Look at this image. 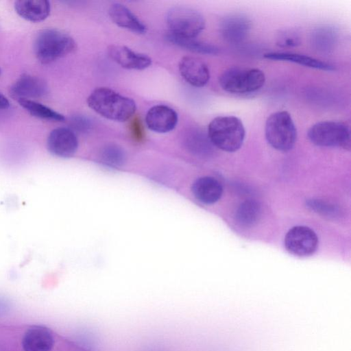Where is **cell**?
Here are the masks:
<instances>
[{"instance_id": "19", "label": "cell", "mask_w": 351, "mask_h": 351, "mask_svg": "<svg viewBox=\"0 0 351 351\" xmlns=\"http://www.w3.org/2000/svg\"><path fill=\"white\" fill-rule=\"evenodd\" d=\"M264 57L267 59L272 60L291 62L310 68L320 69L323 71H333L335 69V66L330 63L306 55L295 53L269 52L265 53Z\"/></svg>"}, {"instance_id": "16", "label": "cell", "mask_w": 351, "mask_h": 351, "mask_svg": "<svg viewBox=\"0 0 351 351\" xmlns=\"http://www.w3.org/2000/svg\"><path fill=\"white\" fill-rule=\"evenodd\" d=\"M192 192L199 202L212 204L221 198L223 187L221 183L213 177L204 176L197 179L192 186Z\"/></svg>"}, {"instance_id": "2", "label": "cell", "mask_w": 351, "mask_h": 351, "mask_svg": "<svg viewBox=\"0 0 351 351\" xmlns=\"http://www.w3.org/2000/svg\"><path fill=\"white\" fill-rule=\"evenodd\" d=\"M207 136L211 144L228 152L242 146L245 130L242 121L235 116H219L209 123Z\"/></svg>"}, {"instance_id": "18", "label": "cell", "mask_w": 351, "mask_h": 351, "mask_svg": "<svg viewBox=\"0 0 351 351\" xmlns=\"http://www.w3.org/2000/svg\"><path fill=\"white\" fill-rule=\"evenodd\" d=\"M17 14L25 20L39 22L50 13V3L47 0H19L14 3Z\"/></svg>"}, {"instance_id": "12", "label": "cell", "mask_w": 351, "mask_h": 351, "mask_svg": "<svg viewBox=\"0 0 351 351\" xmlns=\"http://www.w3.org/2000/svg\"><path fill=\"white\" fill-rule=\"evenodd\" d=\"M178 121L177 112L165 105L152 107L145 116L147 128L157 133H167L173 130Z\"/></svg>"}, {"instance_id": "29", "label": "cell", "mask_w": 351, "mask_h": 351, "mask_svg": "<svg viewBox=\"0 0 351 351\" xmlns=\"http://www.w3.org/2000/svg\"><path fill=\"white\" fill-rule=\"evenodd\" d=\"M10 106L8 99L0 93V110L7 109Z\"/></svg>"}, {"instance_id": "25", "label": "cell", "mask_w": 351, "mask_h": 351, "mask_svg": "<svg viewBox=\"0 0 351 351\" xmlns=\"http://www.w3.org/2000/svg\"><path fill=\"white\" fill-rule=\"evenodd\" d=\"M189 143L192 149L196 151H206L210 148V144H211L208 136L198 130L191 134Z\"/></svg>"}, {"instance_id": "17", "label": "cell", "mask_w": 351, "mask_h": 351, "mask_svg": "<svg viewBox=\"0 0 351 351\" xmlns=\"http://www.w3.org/2000/svg\"><path fill=\"white\" fill-rule=\"evenodd\" d=\"M108 14L118 26L136 34H144L146 26L125 5L115 3L110 5Z\"/></svg>"}, {"instance_id": "27", "label": "cell", "mask_w": 351, "mask_h": 351, "mask_svg": "<svg viewBox=\"0 0 351 351\" xmlns=\"http://www.w3.org/2000/svg\"><path fill=\"white\" fill-rule=\"evenodd\" d=\"M72 128L81 132H85L90 130L92 126L91 121L83 116L74 117L71 121Z\"/></svg>"}, {"instance_id": "11", "label": "cell", "mask_w": 351, "mask_h": 351, "mask_svg": "<svg viewBox=\"0 0 351 351\" xmlns=\"http://www.w3.org/2000/svg\"><path fill=\"white\" fill-rule=\"evenodd\" d=\"M178 68L182 77L193 86L203 87L210 79L207 64L199 58L184 56L180 60Z\"/></svg>"}, {"instance_id": "1", "label": "cell", "mask_w": 351, "mask_h": 351, "mask_svg": "<svg viewBox=\"0 0 351 351\" xmlns=\"http://www.w3.org/2000/svg\"><path fill=\"white\" fill-rule=\"evenodd\" d=\"M87 104L101 117L115 121H125L136 111V104L132 99L106 87L95 89L88 97Z\"/></svg>"}, {"instance_id": "23", "label": "cell", "mask_w": 351, "mask_h": 351, "mask_svg": "<svg viewBox=\"0 0 351 351\" xmlns=\"http://www.w3.org/2000/svg\"><path fill=\"white\" fill-rule=\"evenodd\" d=\"M261 213V208L259 203L254 199H247L239 206L236 217L241 224L251 226L258 221Z\"/></svg>"}, {"instance_id": "9", "label": "cell", "mask_w": 351, "mask_h": 351, "mask_svg": "<svg viewBox=\"0 0 351 351\" xmlns=\"http://www.w3.org/2000/svg\"><path fill=\"white\" fill-rule=\"evenodd\" d=\"M48 151L60 158H69L77 151L78 141L75 132L68 128L53 130L47 141Z\"/></svg>"}, {"instance_id": "28", "label": "cell", "mask_w": 351, "mask_h": 351, "mask_svg": "<svg viewBox=\"0 0 351 351\" xmlns=\"http://www.w3.org/2000/svg\"><path fill=\"white\" fill-rule=\"evenodd\" d=\"M140 121L138 118L133 120L131 124V132L134 138L141 141L143 138V130Z\"/></svg>"}, {"instance_id": "30", "label": "cell", "mask_w": 351, "mask_h": 351, "mask_svg": "<svg viewBox=\"0 0 351 351\" xmlns=\"http://www.w3.org/2000/svg\"><path fill=\"white\" fill-rule=\"evenodd\" d=\"M0 74H1V69H0Z\"/></svg>"}, {"instance_id": "7", "label": "cell", "mask_w": 351, "mask_h": 351, "mask_svg": "<svg viewBox=\"0 0 351 351\" xmlns=\"http://www.w3.org/2000/svg\"><path fill=\"white\" fill-rule=\"evenodd\" d=\"M166 22L173 34L195 38L205 27V19L198 11L185 6H175L168 10Z\"/></svg>"}, {"instance_id": "20", "label": "cell", "mask_w": 351, "mask_h": 351, "mask_svg": "<svg viewBox=\"0 0 351 351\" xmlns=\"http://www.w3.org/2000/svg\"><path fill=\"white\" fill-rule=\"evenodd\" d=\"M166 38L177 46L195 53L215 55L219 51V48L215 45L197 40L195 38L179 36L171 32L167 34Z\"/></svg>"}, {"instance_id": "6", "label": "cell", "mask_w": 351, "mask_h": 351, "mask_svg": "<svg viewBox=\"0 0 351 351\" xmlns=\"http://www.w3.org/2000/svg\"><path fill=\"white\" fill-rule=\"evenodd\" d=\"M307 135L310 141L317 146L350 149V128L341 121L317 122L309 128Z\"/></svg>"}, {"instance_id": "4", "label": "cell", "mask_w": 351, "mask_h": 351, "mask_svg": "<svg viewBox=\"0 0 351 351\" xmlns=\"http://www.w3.org/2000/svg\"><path fill=\"white\" fill-rule=\"evenodd\" d=\"M265 138L274 149L287 152L294 146L297 138V130L290 114L277 111L267 118L265 128Z\"/></svg>"}, {"instance_id": "26", "label": "cell", "mask_w": 351, "mask_h": 351, "mask_svg": "<svg viewBox=\"0 0 351 351\" xmlns=\"http://www.w3.org/2000/svg\"><path fill=\"white\" fill-rule=\"evenodd\" d=\"M300 44V38L298 33L292 30L281 32L277 40V45L281 47H293Z\"/></svg>"}, {"instance_id": "15", "label": "cell", "mask_w": 351, "mask_h": 351, "mask_svg": "<svg viewBox=\"0 0 351 351\" xmlns=\"http://www.w3.org/2000/svg\"><path fill=\"white\" fill-rule=\"evenodd\" d=\"M51 331L43 326H32L24 334L22 346L24 351H51L53 346Z\"/></svg>"}, {"instance_id": "13", "label": "cell", "mask_w": 351, "mask_h": 351, "mask_svg": "<svg viewBox=\"0 0 351 351\" xmlns=\"http://www.w3.org/2000/svg\"><path fill=\"white\" fill-rule=\"evenodd\" d=\"M110 58L128 69L143 70L152 64V59L145 54L135 52L123 45H110L108 48Z\"/></svg>"}, {"instance_id": "5", "label": "cell", "mask_w": 351, "mask_h": 351, "mask_svg": "<svg viewBox=\"0 0 351 351\" xmlns=\"http://www.w3.org/2000/svg\"><path fill=\"white\" fill-rule=\"evenodd\" d=\"M265 82L263 71L255 68H230L219 78L221 87L225 91L234 94L256 91L264 85Z\"/></svg>"}, {"instance_id": "14", "label": "cell", "mask_w": 351, "mask_h": 351, "mask_svg": "<svg viewBox=\"0 0 351 351\" xmlns=\"http://www.w3.org/2000/svg\"><path fill=\"white\" fill-rule=\"evenodd\" d=\"M46 84L40 78L23 74L10 88V94L19 99L40 97L47 93Z\"/></svg>"}, {"instance_id": "3", "label": "cell", "mask_w": 351, "mask_h": 351, "mask_svg": "<svg viewBox=\"0 0 351 351\" xmlns=\"http://www.w3.org/2000/svg\"><path fill=\"white\" fill-rule=\"evenodd\" d=\"M75 43L72 37L62 31L45 29L38 32L34 43V51L38 60L50 63L73 51Z\"/></svg>"}, {"instance_id": "24", "label": "cell", "mask_w": 351, "mask_h": 351, "mask_svg": "<svg viewBox=\"0 0 351 351\" xmlns=\"http://www.w3.org/2000/svg\"><path fill=\"white\" fill-rule=\"evenodd\" d=\"M101 162L110 167H119L125 161V153L117 145H106L101 151L100 156Z\"/></svg>"}, {"instance_id": "10", "label": "cell", "mask_w": 351, "mask_h": 351, "mask_svg": "<svg viewBox=\"0 0 351 351\" xmlns=\"http://www.w3.org/2000/svg\"><path fill=\"white\" fill-rule=\"evenodd\" d=\"M251 29V20L246 15L239 13L225 16L220 24L223 38L231 44H239L244 41Z\"/></svg>"}, {"instance_id": "21", "label": "cell", "mask_w": 351, "mask_h": 351, "mask_svg": "<svg viewBox=\"0 0 351 351\" xmlns=\"http://www.w3.org/2000/svg\"><path fill=\"white\" fill-rule=\"evenodd\" d=\"M338 34L336 29L330 26H322L315 29L311 36V43L319 51L329 52L337 43Z\"/></svg>"}, {"instance_id": "22", "label": "cell", "mask_w": 351, "mask_h": 351, "mask_svg": "<svg viewBox=\"0 0 351 351\" xmlns=\"http://www.w3.org/2000/svg\"><path fill=\"white\" fill-rule=\"evenodd\" d=\"M18 102L29 114L37 118L55 121L65 120V117L62 114L39 102L27 99H19Z\"/></svg>"}, {"instance_id": "8", "label": "cell", "mask_w": 351, "mask_h": 351, "mask_svg": "<svg viewBox=\"0 0 351 351\" xmlns=\"http://www.w3.org/2000/svg\"><path fill=\"white\" fill-rule=\"evenodd\" d=\"M318 238L310 228L297 226L291 228L285 237L287 250L297 256L312 255L317 250Z\"/></svg>"}]
</instances>
